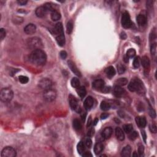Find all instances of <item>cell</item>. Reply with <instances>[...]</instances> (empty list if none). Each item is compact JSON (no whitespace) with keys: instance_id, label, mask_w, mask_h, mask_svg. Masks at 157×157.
I'll return each instance as SVG.
<instances>
[{"instance_id":"cell-44","label":"cell","mask_w":157,"mask_h":157,"mask_svg":"<svg viewBox=\"0 0 157 157\" xmlns=\"http://www.w3.org/2000/svg\"><path fill=\"white\" fill-rule=\"evenodd\" d=\"M85 145L88 148H90L91 147L92 141L91 140V139L88 138H88L85 140Z\"/></svg>"},{"instance_id":"cell-45","label":"cell","mask_w":157,"mask_h":157,"mask_svg":"<svg viewBox=\"0 0 157 157\" xmlns=\"http://www.w3.org/2000/svg\"><path fill=\"white\" fill-rule=\"evenodd\" d=\"M149 115H150L151 117L155 119L156 117V112H155V110L153 109H150V110H149Z\"/></svg>"},{"instance_id":"cell-40","label":"cell","mask_w":157,"mask_h":157,"mask_svg":"<svg viewBox=\"0 0 157 157\" xmlns=\"http://www.w3.org/2000/svg\"><path fill=\"white\" fill-rule=\"evenodd\" d=\"M133 66L135 68H137L140 66V58L139 57H136L134 59Z\"/></svg>"},{"instance_id":"cell-11","label":"cell","mask_w":157,"mask_h":157,"mask_svg":"<svg viewBox=\"0 0 157 157\" xmlns=\"http://www.w3.org/2000/svg\"><path fill=\"white\" fill-rule=\"evenodd\" d=\"M68 66L69 67V68L71 69V70L75 75H77L78 77L81 76V72H80V71L78 70V69L77 68L76 65H75V63H74L73 61H71V60H69V61H68Z\"/></svg>"},{"instance_id":"cell-27","label":"cell","mask_w":157,"mask_h":157,"mask_svg":"<svg viewBox=\"0 0 157 157\" xmlns=\"http://www.w3.org/2000/svg\"><path fill=\"white\" fill-rule=\"evenodd\" d=\"M77 149L78 153L82 155V154L85 152V146L84 143L82 141L79 142L77 146Z\"/></svg>"},{"instance_id":"cell-24","label":"cell","mask_w":157,"mask_h":157,"mask_svg":"<svg viewBox=\"0 0 157 157\" xmlns=\"http://www.w3.org/2000/svg\"><path fill=\"white\" fill-rule=\"evenodd\" d=\"M141 63L142 65V66L145 69H149V67H150V60H149V58H148L147 56H144V57L142 58Z\"/></svg>"},{"instance_id":"cell-8","label":"cell","mask_w":157,"mask_h":157,"mask_svg":"<svg viewBox=\"0 0 157 157\" xmlns=\"http://www.w3.org/2000/svg\"><path fill=\"white\" fill-rule=\"evenodd\" d=\"M69 105H70L71 108L72 110L76 111L77 112H81V108H80L79 105L78 104L77 100L76 99L74 96L70 95L69 97Z\"/></svg>"},{"instance_id":"cell-39","label":"cell","mask_w":157,"mask_h":157,"mask_svg":"<svg viewBox=\"0 0 157 157\" xmlns=\"http://www.w3.org/2000/svg\"><path fill=\"white\" fill-rule=\"evenodd\" d=\"M156 44L155 43L152 44V45H151L150 46V52L152 55H155L156 51Z\"/></svg>"},{"instance_id":"cell-5","label":"cell","mask_w":157,"mask_h":157,"mask_svg":"<svg viewBox=\"0 0 157 157\" xmlns=\"http://www.w3.org/2000/svg\"><path fill=\"white\" fill-rule=\"evenodd\" d=\"M43 97L44 99L48 102H52L56 99L57 97V93L54 90L52 89H47V90H45L44 92Z\"/></svg>"},{"instance_id":"cell-46","label":"cell","mask_w":157,"mask_h":157,"mask_svg":"<svg viewBox=\"0 0 157 157\" xmlns=\"http://www.w3.org/2000/svg\"><path fill=\"white\" fill-rule=\"evenodd\" d=\"M60 57H61V58L62 59H65L66 57H67V53H66V51L64 50H62L61 51L60 53Z\"/></svg>"},{"instance_id":"cell-56","label":"cell","mask_w":157,"mask_h":157,"mask_svg":"<svg viewBox=\"0 0 157 157\" xmlns=\"http://www.w3.org/2000/svg\"><path fill=\"white\" fill-rule=\"evenodd\" d=\"M98 122V119H95V121L93 122V125H96V124H97Z\"/></svg>"},{"instance_id":"cell-57","label":"cell","mask_w":157,"mask_h":157,"mask_svg":"<svg viewBox=\"0 0 157 157\" xmlns=\"http://www.w3.org/2000/svg\"><path fill=\"white\" fill-rule=\"evenodd\" d=\"M133 156H138V155H137V154H136V152H134V153L133 154Z\"/></svg>"},{"instance_id":"cell-37","label":"cell","mask_w":157,"mask_h":157,"mask_svg":"<svg viewBox=\"0 0 157 157\" xmlns=\"http://www.w3.org/2000/svg\"><path fill=\"white\" fill-rule=\"evenodd\" d=\"M19 79L20 82L23 84H27V83H28V81H29V78H28V77L24 76V75H20V76H19Z\"/></svg>"},{"instance_id":"cell-10","label":"cell","mask_w":157,"mask_h":157,"mask_svg":"<svg viewBox=\"0 0 157 157\" xmlns=\"http://www.w3.org/2000/svg\"><path fill=\"white\" fill-rule=\"evenodd\" d=\"M47 12L48 10L46 8V7L44 6H39L36 9L35 13L36 16L38 17L42 18L46 16Z\"/></svg>"},{"instance_id":"cell-2","label":"cell","mask_w":157,"mask_h":157,"mask_svg":"<svg viewBox=\"0 0 157 157\" xmlns=\"http://www.w3.org/2000/svg\"><path fill=\"white\" fill-rule=\"evenodd\" d=\"M27 45L30 49L35 50L43 49V44L41 39L37 37H33L28 39L27 41Z\"/></svg>"},{"instance_id":"cell-54","label":"cell","mask_w":157,"mask_h":157,"mask_svg":"<svg viewBox=\"0 0 157 157\" xmlns=\"http://www.w3.org/2000/svg\"><path fill=\"white\" fill-rule=\"evenodd\" d=\"M91 123H92L91 119V118H90V119H89V120H88V123H87V126H90V125H91Z\"/></svg>"},{"instance_id":"cell-31","label":"cell","mask_w":157,"mask_h":157,"mask_svg":"<svg viewBox=\"0 0 157 157\" xmlns=\"http://www.w3.org/2000/svg\"><path fill=\"white\" fill-rule=\"evenodd\" d=\"M73 127L76 130H80L82 128V124L78 119H74L73 120Z\"/></svg>"},{"instance_id":"cell-9","label":"cell","mask_w":157,"mask_h":157,"mask_svg":"<svg viewBox=\"0 0 157 157\" xmlns=\"http://www.w3.org/2000/svg\"><path fill=\"white\" fill-rule=\"evenodd\" d=\"M52 85V82L49 78H44L41 80L39 82V87L43 90H47V89L50 88L51 86Z\"/></svg>"},{"instance_id":"cell-14","label":"cell","mask_w":157,"mask_h":157,"mask_svg":"<svg viewBox=\"0 0 157 157\" xmlns=\"http://www.w3.org/2000/svg\"><path fill=\"white\" fill-rule=\"evenodd\" d=\"M113 93L116 97H122L124 95L125 90L122 87L115 85L113 89Z\"/></svg>"},{"instance_id":"cell-7","label":"cell","mask_w":157,"mask_h":157,"mask_svg":"<svg viewBox=\"0 0 157 157\" xmlns=\"http://www.w3.org/2000/svg\"><path fill=\"white\" fill-rule=\"evenodd\" d=\"M1 157H15L16 156V151L11 147H6L2 150Z\"/></svg>"},{"instance_id":"cell-16","label":"cell","mask_w":157,"mask_h":157,"mask_svg":"<svg viewBox=\"0 0 157 157\" xmlns=\"http://www.w3.org/2000/svg\"><path fill=\"white\" fill-rule=\"evenodd\" d=\"M137 23L140 27H144L147 23V17L143 14H139L136 18Z\"/></svg>"},{"instance_id":"cell-26","label":"cell","mask_w":157,"mask_h":157,"mask_svg":"<svg viewBox=\"0 0 157 157\" xmlns=\"http://www.w3.org/2000/svg\"><path fill=\"white\" fill-rule=\"evenodd\" d=\"M77 93L81 98H84L87 94V91H86L85 87L81 86V87H78V88H77Z\"/></svg>"},{"instance_id":"cell-48","label":"cell","mask_w":157,"mask_h":157,"mask_svg":"<svg viewBox=\"0 0 157 157\" xmlns=\"http://www.w3.org/2000/svg\"><path fill=\"white\" fill-rule=\"evenodd\" d=\"M111 90V87H104L103 88H102L101 91L103 92V93H108V92L110 91Z\"/></svg>"},{"instance_id":"cell-4","label":"cell","mask_w":157,"mask_h":157,"mask_svg":"<svg viewBox=\"0 0 157 157\" xmlns=\"http://www.w3.org/2000/svg\"><path fill=\"white\" fill-rule=\"evenodd\" d=\"M142 83L139 78H133L131 81L130 83L128 84V88L129 91L132 92L139 91L142 89Z\"/></svg>"},{"instance_id":"cell-18","label":"cell","mask_w":157,"mask_h":157,"mask_svg":"<svg viewBox=\"0 0 157 157\" xmlns=\"http://www.w3.org/2000/svg\"><path fill=\"white\" fill-rule=\"evenodd\" d=\"M136 122L137 125L141 128H144L147 124L146 118L142 116H139V117L136 118Z\"/></svg>"},{"instance_id":"cell-36","label":"cell","mask_w":157,"mask_h":157,"mask_svg":"<svg viewBox=\"0 0 157 157\" xmlns=\"http://www.w3.org/2000/svg\"><path fill=\"white\" fill-rule=\"evenodd\" d=\"M125 70H126V68L125 66L122 64H119V65L117 66V71L118 72H119L120 74H122L124 73Z\"/></svg>"},{"instance_id":"cell-49","label":"cell","mask_w":157,"mask_h":157,"mask_svg":"<svg viewBox=\"0 0 157 157\" xmlns=\"http://www.w3.org/2000/svg\"><path fill=\"white\" fill-rule=\"evenodd\" d=\"M17 3H18V4H20V5L24 6V5H25L27 3H28V1H27V0H18Z\"/></svg>"},{"instance_id":"cell-19","label":"cell","mask_w":157,"mask_h":157,"mask_svg":"<svg viewBox=\"0 0 157 157\" xmlns=\"http://www.w3.org/2000/svg\"><path fill=\"white\" fill-rule=\"evenodd\" d=\"M115 136L119 141H123L125 139V134L120 128L117 127L115 129Z\"/></svg>"},{"instance_id":"cell-43","label":"cell","mask_w":157,"mask_h":157,"mask_svg":"<svg viewBox=\"0 0 157 157\" xmlns=\"http://www.w3.org/2000/svg\"><path fill=\"white\" fill-rule=\"evenodd\" d=\"M144 146H139L138 147V153H139V156H142V155L144 154Z\"/></svg>"},{"instance_id":"cell-17","label":"cell","mask_w":157,"mask_h":157,"mask_svg":"<svg viewBox=\"0 0 157 157\" xmlns=\"http://www.w3.org/2000/svg\"><path fill=\"white\" fill-rule=\"evenodd\" d=\"M84 108L86 110H90L93 105V99L91 96H88L84 102Z\"/></svg>"},{"instance_id":"cell-23","label":"cell","mask_w":157,"mask_h":157,"mask_svg":"<svg viewBox=\"0 0 157 157\" xmlns=\"http://www.w3.org/2000/svg\"><path fill=\"white\" fill-rule=\"evenodd\" d=\"M105 72L106 74V75H108L109 77L111 78L113 76H114L115 74V69H114V68L113 66H109L105 70Z\"/></svg>"},{"instance_id":"cell-30","label":"cell","mask_w":157,"mask_h":157,"mask_svg":"<svg viewBox=\"0 0 157 157\" xmlns=\"http://www.w3.org/2000/svg\"><path fill=\"white\" fill-rule=\"evenodd\" d=\"M100 108L102 111H108V110H109V109L111 108V105H110V104L108 103V102L103 101H102L101 103Z\"/></svg>"},{"instance_id":"cell-38","label":"cell","mask_w":157,"mask_h":157,"mask_svg":"<svg viewBox=\"0 0 157 157\" xmlns=\"http://www.w3.org/2000/svg\"><path fill=\"white\" fill-rule=\"evenodd\" d=\"M137 136H138V134H137L136 131H133V132L131 131V133H129V139L131 140V141H134V140H135L137 137Z\"/></svg>"},{"instance_id":"cell-15","label":"cell","mask_w":157,"mask_h":157,"mask_svg":"<svg viewBox=\"0 0 157 157\" xmlns=\"http://www.w3.org/2000/svg\"><path fill=\"white\" fill-rule=\"evenodd\" d=\"M112 128L111 127H106L104 128L101 133L102 138H104V139H109L111 136L112 134Z\"/></svg>"},{"instance_id":"cell-53","label":"cell","mask_w":157,"mask_h":157,"mask_svg":"<svg viewBox=\"0 0 157 157\" xmlns=\"http://www.w3.org/2000/svg\"><path fill=\"white\" fill-rule=\"evenodd\" d=\"M120 36H121V38L122 39H125L126 38V35L124 32L121 33V35H120Z\"/></svg>"},{"instance_id":"cell-3","label":"cell","mask_w":157,"mask_h":157,"mask_svg":"<svg viewBox=\"0 0 157 157\" xmlns=\"http://www.w3.org/2000/svg\"><path fill=\"white\" fill-rule=\"evenodd\" d=\"M14 97V93L11 89L8 88H3L1 90L0 98L1 100L4 102H9Z\"/></svg>"},{"instance_id":"cell-35","label":"cell","mask_w":157,"mask_h":157,"mask_svg":"<svg viewBox=\"0 0 157 157\" xmlns=\"http://www.w3.org/2000/svg\"><path fill=\"white\" fill-rule=\"evenodd\" d=\"M136 55V50L134 49H129L126 52V57L128 58H133Z\"/></svg>"},{"instance_id":"cell-32","label":"cell","mask_w":157,"mask_h":157,"mask_svg":"<svg viewBox=\"0 0 157 157\" xmlns=\"http://www.w3.org/2000/svg\"><path fill=\"white\" fill-rule=\"evenodd\" d=\"M71 84L72 87L74 88H78L80 86V81L78 78L73 77L72 78L71 81Z\"/></svg>"},{"instance_id":"cell-25","label":"cell","mask_w":157,"mask_h":157,"mask_svg":"<svg viewBox=\"0 0 157 157\" xmlns=\"http://www.w3.org/2000/svg\"><path fill=\"white\" fill-rule=\"evenodd\" d=\"M104 149V145L102 142H97L95 146L94 151L95 153L98 155V154L100 153Z\"/></svg>"},{"instance_id":"cell-51","label":"cell","mask_w":157,"mask_h":157,"mask_svg":"<svg viewBox=\"0 0 157 157\" xmlns=\"http://www.w3.org/2000/svg\"><path fill=\"white\" fill-rule=\"evenodd\" d=\"M82 156H92L93 155H92V154L90 153V152H84V153L82 154Z\"/></svg>"},{"instance_id":"cell-22","label":"cell","mask_w":157,"mask_h":157,"mask_svg":"<svg viewBox=\"0 0 157 157\" xmlns=\"http://www.w3.org/2000/svg\"><path fill=\"white\" fill-rule=\"evenodd\" d=\"M131 148L129 146H126V147L123 148L122 151V156L123 157H129L131 156Z\"/></svg>"},{"instance_id":"cell-12","label":"cell","mask_w":157,"mask_h":157,"mask_svg":"<svg viewBox=\"0 0 157 157\" xmlns=\"http://www.w3.org/2000/svg\"><path fill=\"white\" fill-rule=\"evenodd\" d=\"M36 27L35 25L33 23H30L27 25L24 28V31L27 34H33L36 32Z\"/></svg>"},{"instance_id":"cell-13","label":"cell","mask_w":157,"mask_h":157,"mask_svg":"<svg viewBox=\"0 0 157 157\" xmlns=\"http://www.w3.org/2000/svg\"><path fill=\"white\" fill-rule=\"evenodd\" d=\"M104 87V81L102 79H98L93 83V88L96 90H101Z\"/></svg>"},{"instance_id":"cell-55","label":"cell","mask_w":157,"mask_h":157,"mask_svg":"<svg viewBox=\"0 0 157 157\" xmlns=\"http://www.w3.org/2000/svg\"><path fill=\"white\" fill-rule=\"evenodd\" d=\"M128 59H129V58H128V57H126V56H125V57H124V60H125V62H126V63L128 62Z\"/></svg>"},{"instance_id":"cell-42","label":"cell","mask_w":157,"mask_h":157,"mask_svg":"<svg viewBox=\"0 0 157 157\" xmlns=\"http://www.w3.org/2000/svg\"><path fill=\"white\" fill-rule=\"evenodd\" d=\"M6 34V33L5 30L3 28H1L0 29V39L1 41L3 40V39L5 37Z\"/></svg>"},{"instance_id":"cell-33","label":"cell","mask_w":157,"mask_h":157,"mask_svg":"<svg viewBox=\"0 0 157 157\" xmlns=\"http://www.w3.org/2000/svg\"><path fill=\"white\" fill-rule=\"evenodd\" d=\"M123 129L125 133H126L127 134H129V133H131L133 131V126L131 124H126L124 125L123 126Z\"/></svg>"},{"instance_id":"cell-20","label":"cell","mask_w":157,"mask_h":157,"mask_svg":"<svg viewBox=\"0 0 157 157\" xmlns=\"http://www.w3.org/2000/svg\"><path fill=\"white\" fill-rule=\"evenodd\" d=\"M54 33L57 36L60 35V34H63V28L61 23H58L56 24L55 28H54Z\"/></svg>"},{"instance_id":"cell-52","label":"cell","mask_w":157,"mask_h":157,"mask_svg":"<svg viewBox=\"0 0 157 157\" xmlns=\"http://www.w3.org/2000/svg\"><path fill=\"white\" fill-rule=\"evenodd\" d=\"M142 136L144 142H146V137H147V136H146V132H145L144 131H142Z\"/></svg>"},{"instance_id":"cell-28","label":"cell","mask_w":157,"mask_h":157,"mask_svg":"<svg viewBox=\"0 0 157 157\" xmlns=\"http://www.w3.org/2000/svg\"><path fill=\"white\" fill-rule=\"evenodd\" d=\"M128 84V80L126 78H120L119 79L117 80L115 82L116 85L120 86H125Z\"/></svg>"},{"instance_id":"cell-41","label":"cell","mask_w":157,"mask_h":157,"mask_svg":"<svg viewBox=\"0 0 157 157\" xmlns=\"http://www.w3.org/2000/svg\"><path fill=\"white\" fill-rule=\"evenodd\" d=\"M149 129L151 132H152L153 133H156L157 131V128L156 125L155 123H152V124H150V126H149Z\"/></svg>"},{"instance_id":"cell-29","label":"cell","mask_w":157,"mask_h":157,"mask_svg":"<svg viewBox=\"0 0 157 157\" xmlns=\"http://www.w3.org/2000/svg\"><path fill=\"white\" fill-rule=\"evenodd\" d=\"M61 18V15L59 12L57 10H54V11L52 12L51 14V19H52V20L54 21H57L59 19H60Z\"/></svg>"},{"instance_id":"cell-50","label":"cell","mask_w":157,"mask_h":157,"mask_svg":"<svg viewBox=\"0 0 157 157\" xmlns=\"http://www.w3.org/2000/svg\"><path fill=\"white\" fill-rule=\"evenodd\" d=\"M108 116L109 114L108 113H103V114L101 115V119H102V120H104V119H107V118L108 117Z\"/></svg>"},{"instance_id":"cell-21","label":"cell","mask_w":157,"mask_h":157,"mask_svg":"<svg viewBox=\"0 0 157 157\" xmlns=\"http://www.w3.org/2000/svg\"><path fill=\"white\" fill-rule=\"evenodd\" d=\"M56 40H57V43H58L59 46L61 47L64 46V44H65V37H64V33L57 36Z\"/></svg>"},{"instance_id":"cell-34","label":"cell","mask_w":157,"mask_h":157,"mask_svg":"<svg viewBox=\"0 0 157 157\" xmlns=\"http://www.w3.org/2000/svg\"><path fill=\"white\" fill-rule=\"evenodd\" d=\"M72 30H73V23L71 21H69L68 22L67 25H66V30H67L68 34H70L72 33Z\"/></svg>"},{"instance_id":"cell-1","label":"cell","mask_w":157,"mask_h":157,"mask_svg":"<svg viewBox=\"0 0 157 157\" xmlns=\"http://www.w3.org/2000/svg\"><path fill=\"white\" fill-rule=\"evenodd\" d=\"M30 60L36 66H43L46 63L47 55L43 50H35L30 54Z\"/></svg>"},{"instance_id":"cell-47","label":"cell","mask_w":157,"mask_h":157,"mask_svg":"<svg viewBox=\"0 0 157 157\" xmlns=\"http://www.w3.org/2000/svg\"><path fill=\"white\" fill-rule=\"evenodd\" d=\"M95 133V129H93V128H91V129H90V130L88 131V133H87V136L90 137H92L93 135H94Z\"/></svg>"},{"instance_id":"cell-6","label":"cell","mask_w":157,"mask_h":157,"mask_svg":"<svg viewBox=\"0 0 157 157\" xmlns=\"http://www.w3.org/2000/svg\"><path fill=\"white\" fill-rule=\"evenodd\" d=\"M122 25L125 28H129L132 26L130 16L127 12H125L122 17Z\"/></svg>"}]
</instances>
